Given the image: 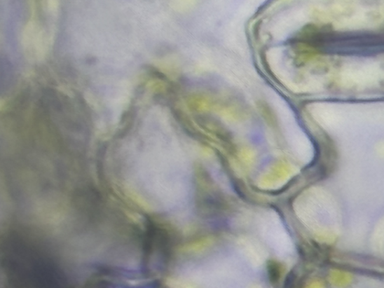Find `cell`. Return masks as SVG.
<instances>
[{
	"instance_id": "cell-1",
	"label": "cell",
	"mask_w": 384,
	"mask_h": 288,
	"mask_svg": "<svg viewBox=\"0 0 384 288\" xmlns=\"http://www.w3.org/2000/svg\"><path fill=\"white\" fill-rule=\"evenodd\" d=\"M269 275L272 282H275L279 280L280 272L279 266L275 262H271L268 266Z\"/></svg>"
}]
</instances>
